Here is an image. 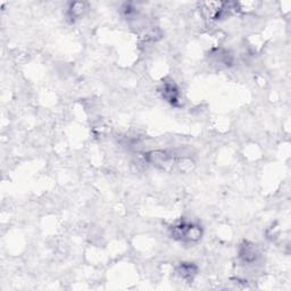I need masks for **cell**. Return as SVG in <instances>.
I'll use <instances>...</instances> for the list:
<instances>
[{
	"label": "cell",
	"instance_id": "6da1fadb",
	"mask_svg": "<svg viewBox=\"0 0 291 291\" xmlns=\"http://www.w3.org/2000/svg\"><path fill=\"white\" fill-rule=\"evenodd\" d=\"M203 229L193 222L181 221L172 227V236L183 243H197L202 239Z\"/></svg>",
	"mask_w": 291,
	"mask_h": 291
},
{
	"label": "cell",
	"instance_id": "7a4b0ae2",
	"mask_svg": "<svg viewBox=\"0 0 291 291\" xmlns=\"http://www.w3.org/2000/svg\"><path fill=\"white\" fill-rule=\"evenodd\" d=\"M144 158L149 164L159 168H166L167 166L172 165L173 163H176L174 162L172 155L167 152H164V150H154V152L146 154Z\"/></svg>",
	"mask_w": 291,
	"mask_h": 291
},
{
	"label": "cell",
	"instance_id": "3957f363",
	"mask_svg": "<svg viewBox=\"0 0 291 291\" xmlns=\"http://www.w3.org/2000/svg\"><path fill=\"white\" fill-rule=\"evenodd\" d=\"M239 257L245 264H254L258 258V252L253 244L244 243L240 246Z\"/></svg>",
	"mask_w": 291,
	"mask_h": 291
},
{
	"label": "cell",
	"instance_id": "277c9868",
	"mask_svg": "<svg viewBox=\"0 0 291 291\" xmlns=\"http://www.w3.org/2000/svg\"><path fill=\"white\" fill-rule=\"evenodd\" d=\"M161 92L163 94V98L165 99L166 102L171 103L172 105H176L177 103H179V98H180L179 90H177L174 83L165 82V83H164L162 86Z\"/></svg>",
	"mask_w": 291,
	"mask_h": 291
},
{
	"label": "cell",
	"instance_id": "5b68a950",
	"mask_svg": "<svg viewBox=\"0 0 291 291\" xmlns=\"http://www.w3.org/2000/svg\"><path fill=\"white\" fill-rule=\"evenodd\" d=\"M177 274L184 280H192L193 276L197 274V266L192 263H181L177 267Z\"/></svg>",
	"mask_w": 291,
	"mask_h": 291
},
{
	"label": "cell",
	"instance_id": "8992f818",
	"mask_svg": "<svg viewBox=\"0 0 291 291\" xmlns=\"http://www.w3.org/2000/svg\"><path fill=\"white\" fill-rule=\"evenodd\" d=\"M85 9V4L84 3H73L70 5L67 11V16L71 20H76L77 17H80L82 14H83Z\"/></svg>",
	"mask_w": 291,
	"mask_h": 291
}]
</instances>
